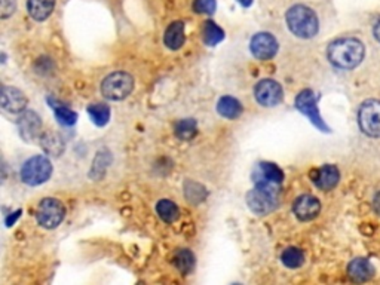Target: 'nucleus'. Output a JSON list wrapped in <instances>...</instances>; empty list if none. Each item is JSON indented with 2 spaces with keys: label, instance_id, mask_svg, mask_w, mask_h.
Masks as SVG:
<instances>
[{
  "label": "nucleus",
  "instance_id": "f257e3e1",
  "mask_svg": "<svg viewBox=\"0 0 380 285\" xmlns=\"http://www.w3.org/2000/svg\"><path fill=\"white\" fill-rule=\"evenodd\" d=\"M330 63L344 70H351L361 64L364 59L366 49L362 42L355 38H342L330 43L329 46Z\"/></svg>",
  "mask_w": 380,
  "mask_h": 285
},
{
  "label": "nucleus",
  "instance_id": "f03ea898",
  "mask_svg": "<svg viewBox=\"0 0 380 285\" xmlns=\"http://www.w3.org/2000/svg\"><path fill=\"white\" fill-rule=\"evenodd\" d=\"M287 24L291 33L300 39H312L320 30L316 14L305 5H296L287 12Z\"/></svg>",
  "mask_w": 380,
  "mask_h": 285
},
{
  "label": "nucleus",
  "instance_id": "7ed1b4c3",
  "mask_svg": "<svg viewBox=\"0 0 380 285\" xmlns=\"http://www.w3.org/2000/svg\"><path fill=\"white\" fill-rule=\"evenodd\" d=\"M134 90V79L125 72H114L109 74L101 83V92L107 100H125Z\"/></svg>",
  "mask_w": 380,
  "mask_h": 285
},
{
  "label": "nucleus",
  "instance_id": "20e7f679",
  "mask_svg": "<svg viewBox=\"0 0 380 285\" xmlns=\"http://www.w3.org/2000/svg\"><path fill=\"white\" fill-rule=\"evenodd\" d=\"M279 202V192L266 187L255 186L253 190L246 193V204L250 210L257 215H266L277 210Z\"/></svg>",
  "mask_w": 380,
  "mask_h": 285
},
{
  "label": "nucleus",
  "instance_id": "39448f33",
  "mask_svg": "<svg viewBox=\"0 0 380 285\" xmlns=\"http://www.w3.org/2000/svg\"><path fill=\"white\" fill-rule=\"evenodd\" d=\"M52 163L47 157H33L21 168V180L29 186H39L49 180Z\"/></svg>",
  "mask_w": 380,
  "mask_h": 285
},
{
  "label": "nucleus",
  "instance_id": "423d86ee",
  "mask_svg": "<svg viewBox=\"0 0 380 285\" xmlns=\"http://www.w3.org/2000/svg\"><path fill=\"white\" fill-rule=\"evenodd\" d=\"M358 124L361 131L368 137H380V101L368 100L362 103L358 111Z\"/></svg>",
  "mask_w": 380,
  "mask_h": 285
},
{
  "label": "nucleus",
  "instance_id": "0eeeda50",
  "mask_svg": "<svg viewBox=\"0 0 380 285\" xmlns=\"http://www.w3.org/2000/svg\"><path fill=\"white\" fill-rule=\"evenodd\" d=\"M66 217V208L55 198H47L43 200L36 211V219L42 228L55 229Z\"/></svg>",
  "mask_w": 380,
  "mask_h": 285
},
{
  "label": "nucleus",
  "instance_id": "6e6552de",
  "mask_svg": "<svg viewBox=\"0 0 380 285\" xmlns=\"http://www.w3.org/2000/svg\"><path fill=\"white\" fill-rule=\"evenodd\" d=\"M253 181L255 186L278 190L279 192L282 181H284V172L275 163L262 162L253 171Z\"/></svg>",
  "mask_w": 380,
  "mask_h": 285
},
{
  "label": "nucleus",
  "instance_id": "1a4fd4ad",
  "mask_svg": "<svg viewBox=\"0 0 380 285\" xmlns=\"http://www.w3.org/2000/svg\"><path fill=\"white\" fill-rule=\"evenodd\" d=\"M296 109L300 111V113H303L309 120H311V122L318 129H321V131H324V133L330 131L329 126H327L324 122L320 110H318L316 97H315L314 91L303 90L302 92H300L296 98Z\"/></svg>",
  "mask_w": 380,
  "mask_h": 285
},
{
  "label": "nucleus",
  "instance_id": "9d476101",
  "mask_svg": "<svg viewBox=\"0 0 380 285\" xmlns=\"http://www.w3.org/2000/svg\"><path fill=\"white\" fill-rule=\"evenodd\" d=\"M254 97L264 107H275L282 101V86L277 81L263 79L255 85Z\"/></svg>",
  "mask_w": 380,
  "mask_h": 285
},
{
  "label": "nucleus",
  "instance_id": "9b49d317",
  "mask_svg": "<svg viewBox=\"0 0 380 285\" xmlns=\"http://www.w3.org/2000/svg\"><path fill=\"white\" fill-rule=\"evenodd\" d=\"M250 49L255 58L270 59L278 53V42L270 33H257L250 42Z\"/></svg>",
  "mask_w": 380,
  "mask_h": 285
},
{
  "label": "nucleus",
  "instance_id": "f8f14e48",
  "mask_svg": "<svg viewBox=\"0 0 380 285\" xmlns=\"http://www.w3.org/2000/svg\"><path fill=\"white\" fill-rule=\"evenodd\" d=\"M293 211L300 221H311L320 214L321 204L312 195H302L294 201Z\"/></svg>",
  "mask_w": 380,
  "mask_h": 285
},
{
  "label": "nucleus",
  "instance_id": "ddd939ff",
  "mask_svg": "<svg viewBox=\"0 0 380 285\" xmlns=\"http://www.w3.org/2000/svg\"><path fill=\"white\" fill-rule=\"evenodd\" d=\"M16 125H18V131L21 137L29 143L36 140L42 128L40 118L31 110H24L18 120H16Z\"/></svg>",
  "mask_w": 380,
  "mask_h": 285
},
{
  "label": "nucleus",
  "instance_id": "4468645a",
  "mask_svg": "<svg viewBox=\"0 0 380 285\" xmlns=\"http://www.w3.org/2000/svg\"><path fill=\"white\" fill-rule=\"evenodd\" d=\"M27 106L25 95L12 86H3L2 90V107L10 113H21Z\"/></svg>",
  "mask_w": 380,
  "mask_h": 285
},
{
  "label": "nucleus",
  "instance_id": "2eb2a0df",
  "mask_svg": "<svg viewBox=\"0 0 380 285\" xmlns=\"http://www.w3.org/2000/svg\"><path fill=\"white\" fill-rule=\"evenodd\" d=\"M340 180V172L338 167L334 165H324L320 169L315 171L312 177L314 185L321 190H331L338 186Z\"/></svg>",
  "mask_w": 380,
  "mask_h": 285
},
{
  "label": "nucleus",
  "instance_id": "dca6fc26",
  "mask_svg": "<svg viewBox=\"0 0 380 285\" xmlns=\"http://www.w3.org/2000/svg\"><path fill=\"white\" fill-rule=\"evenodd\" d=\"M348 275L353 281L364 282L375 276V267L367 258H355L348 266Z\"/></svg>",
  "mask_w": 380,
  "mask_h": 285
},
{
  "label": "nucleus",
  "instance_id": "f3484780",
  "mask_svg": "<svg viewBox=\"0 0 380 285\" xmlns=\"http://www.w3.org/2000/svg\"><path fill=\"white\" fill-rule=\"evenodd\" d=\"M184 24L181 21H174L173 24H170V27L166 29L164 36L165 46L170 48L171 51H177L184 45Z\"/></svg>",
  "mask_w": 380,
  "mask_h": 285
},
{
  "label": "nucleus",
  "instance_id": "a211bd4d",
  "mask_svg": "<svg viewBox=\"0 0 380 285\" xmlns=\"http://www.w3.org/2000/svg\"><path fill=\"white\" fill-rule=\"evenodd\" d=\"M55 0H29L27 11L34 21H45L54 11Z\"/></svg>",
  "mask_w": 380,
  "mask_h": 285
},
{
  "label": "nucleus",
  "instance_id": "6ab92c4d",
  "mask_svg": "<svg viewBox=\"0 0 380 285\" xmlns=\"http://www.w3.org/2000/svg\"><path fill=\"white\" fill-rule=\"evenodd\" d=\"M47 101H48V105L52 107V110H54V113H55L58 122L61 125L72 126V125L76 124V120H77L76 111H73L72 109H68L67 106H64L63 103L57 101L54 97H49Z\"/></svg>",
  "mask_w": 380,
  "mask_h": 285
},
{
  "label": "nucleus",
  "instance_id": "aec40b11",
  "mask_svg": "<svg viewBox=\"0 0 380 285\" xmlns=\"http://www.w3.org/2000/svg\"><path fill=\"white\" fill-rule=\"evenodd\" d=\"M217 111L226 119H236L242 113V105L231 95H226L218 100Z\"/></svg>",
  "mask_w": 380,
  "mask_h": 285
},
{
  "label": "nucleus",
  "instance_id": "412c9836",
  "mask_svg": "<svg viewBox=\"0 0 380 285\" xmlns=\"http://www.w3.org/2000/svg\"><path fill=\"white\" fill-rule=\"evenodd\" d=\"M201 34H202V40H204L207 46H216L225 39V31L211 20L205 21L204 25H202Z\"/></svg>",
  "mask_w": 380,
  "mask_h": 285
},
{
  "label": "nucleus",
  "instance_id": "4be33fe9",
  "mask_svg": "<svg viewBox=\"0 0 380 285\" xmlns=\"http://www.w3.org/2000/svg\"><path fill=\"white\" fill-rule=\"evenodd\" d=\"M156 213L165 223H174L180 215V210L173 201L162 200L156 205Z\"/></svg>",
  "mask_w": 380,
  "mask_h": 285
},
{
  "label": "nucleus",
  "instance_id": "5701e85b",
  "mask_svg": "<svg viewBox=\"0 0 380 285\" xmlns=\"http://www.w3.org/2000/svg\"><path fill=\"white\" fill-rule=\"evenodd\" d=\"M88 115H90L91 120L97 126H104L107 125L110 119V109L103 105V103H97V105H91L88 107Z\"/></svg>",
  "mask_w": 380,
  "mask_h": 285
},
{
  "label": "nucleus",
  "instance_id": "b1692460",
  "mask_svg": "<svg viewBox=\"0 0 380 285\" xmlns=\"http://www.w3.org/2000/svg\"><path fill=\"white\" fill-rule=\"evenodd\" d=\"M281 260L287 267H290V269H297V267L305 263V254L300 248L290 247L284 249V253L281 256Z\"/></svg>",
  "mask_w": 380,
  "mask_h": 285
},
{
  "label": "nucleus",
  "instance_id": "393cba45",
  "mask_svg": "<svg viewBox=\"0 0 380 285\" xmlns=\"http://www.w3.org/2000/svg\"><path fill=\"white\" fill-rule=\"evenodd\" d=\"M198 133L197 120L195 119H183L179 124L175 125V135L180 140H192L193 137Z\"/></svg>",
  "mask_w": 380,
  "mask_h": 285
},
{
  "label": "nucleus",
  "instance_id": "a878e982",
  "mask_svg": "<svg viewBox=\"0 0 380 285\" xmlns=\"http://www.w3.org/2000/svg\"><path fill=\"white\" fill-rule=\"evenodd\" d=\"M174 262L177 269H179L183 275H188L192 272L193 266H195V257H193L192 252H189V249H180V252L175 254Z\"/></svg>",
  "mask_w": 380,
  "mask_h": 285
},
{
  "label": "nucleus",
  "instance_id": "bb28decb",
  "mask_svg": "<svg viewBox=\"0 0 380 285\" xmlns=\"http://www.w3.org/2000/svg\"><path fill=\"white\" fill-rule=\"evenodd\" d=\"M40 143H42V148L45 149L48 153L54 154V157H58V154L63 153L64 150V143L61 138L55 134H45L40 138Z\"/></svg>",
  "mask_w": 380,
  "mask_h": 285
},
{
  "label": "nucleus",
  "instance_id": "cd10ccee",
  "mask_svg": "<svg viewBox=\"0 0 380 285\" xmlns=\"http://www.w3.org/2000/svg\"><path fill=\"white\" fill-rule=\"evenodd\" d=\"M184 189H186L184 193H186V198H188V201L193 204H199L202 201H205L207 190L204 186L193 183V181H186Z\"/></svg>",
  "mask_w": 380,
  "mask_h": 285
},
{
  "label": "nucleus",
  "instance_id": "c85d7f7f",
  "mask_svg": "<svg viewBox=\"0 0 380 285\" xmlns=\"http://www.w3.org/2000/svg\"><path fill=\"white\" fill-rule=\"evenodd\" d=\"M216 8H217L216 0H195V2H193V11L197 14L213 15L216 12Z\"/></svg>",
  "mask_w": 380,
  "mask_h": 285
},
{
  "label": "nucleus",
  "instance_id": "c756f323",
  "mask_svg": "<svg viewBox=\"0 0 380 285\" xmlns=\"http://www.w3.org/2000/svg\"><path fill=\"white\" fill-rule=\"evenodd\" d=\"M16 6V0H0V11H2V18H8L11 16L15 11Z\"/></svg>",
  "mask_w": 380,
  "mask_h": 285
},
{
  "label": "nucleus",
  "instance_id": "7c9ffc66",
  "mask_svg": "<svg viewBox=\"0 0 380 285\" xmlns=\"http://www.w3.org/2000/svg\"><path fill=\"white\" fill-rule=\"evenodd\" d=\"M375 210H376V213L380 215V192L376 195V198H375Z\"/></svg>",
  "mask_w": 380,
  "mask_h": 285
},
{
  "label": "nucleus",
  "instance_id": "2f4dec72",
  "mask_svg": "<svg viewBox=\"0 0 380 285\" xmlns=\"http://www.w3.org/2000/svg\"><path fill=\"white\" fill-rule=\"evenodd\" d=\"M373 33H375V38L380 42V20L377 21V24L375 25V30H373Z\"/></svg>",
  "mask_w": 380,
  "mask_h": 285
},
{
  "label": "nucleus",
  "instance_id": "473e14b6",
  "mask_svg": "<svg viewBox=\"0 0 380 285\" xmlns=\"http://www.w3.org/2000/svg\"><path fill=\"white\" fill-rule=\"evenodd\" d=\"M238 3H241L244 8H246L253 3V0H238Z\"/></svg>",
  "mask_w": 380,
  "mask_h": 285
}]
</instances>
